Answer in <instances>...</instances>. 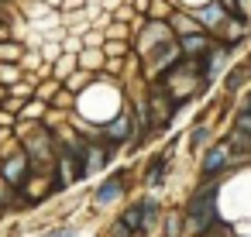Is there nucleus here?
<instances>
[{
	"mask_svg": "<svg viewBox=\"0 0 251 237\" xmlns=\"http://www.w3.org/2000/svg\"><path fill=\"white\" fill-rule=\"evenodd\" d=\"M117 220H121V223H124L131 234H141V206H138V203H131V206H127V210H124Z\"/></svg>",
	"mask_w": 251,
	"mask_h": 237,
	"instance_id": "9d476101",
	"label": "nucleus"
},
{
	"mask_svg": "<svg viewBox=\"0 0 251 237\" xmlns=\"http://www.w3.org/2000/svg\"><path fill=\"white\" fill-rule=\"evenodd\" d=\"M131 127H134V117L127 114V110H117L103 127H100V138L107 141V144H124V141H131Z\"/></svg>",
	"mask_w": 251,
	"mask_h": 237,
	"instance_id": "7ed1b4c3",
	"label": "nucleus"
},
{
	"mask_svg": "<svg viewBox=\"0 0 251 237\" xmlns=\"http://www.w3.org/2000/svg\"><path fill=\"white\" fill-rule=\"evenodd\" d=\"M7 38H11V28H7L4 21H0V42H7Z\"/></svg>",
	"mask_w": 251,
	"mask_h": 237,
	"instance_id": "b1692460",
	"label": "nucleus"
},
{
	"mask_svg": "<svg viewBox=\"0 0 251 237\" xmlns=\"http://www.w3.org/2000/svg\"><path fill=\"white\" fill-rule=\"evenodd\" d=\"M203 138H206V127H196V131H193V134H189V144H193V148H196V144H200V141H203Z\"/></svg>",
	"mask_w": 251,
	"mask_h": 237,
	"instance_id": "4be33fe9",
	"label": "nucleus"
},
{
	"mask_svg": "<svg viewBox=\"0 0 251 237\" xmlns=\"http://www.w3.org/2000/svg\"><path fill=\"white\" fill-rule=\"evenodd\" d=\"M7 96H14L18 103H28V100H35V79H18L14 86H7Z\"/></svg>",
	"mask_w": 251,
	"mask_h": 237,
	"instance_id": "1a4fd4ad",
	"label": "nucleus"
},
{
	"mask_svg": "<svg viewBox=\"0 0 251 237\" xmlns=\"http://www.w3.org/2000/svg\"><path fill=\"white\" fill-rule=\"evenodd\" d=\"M227 155H230L227 144H213V148L203 155V175H206V179H217V172L227 165Z\"/></svg>",
	"mask_w": 251,
	"mask_h": 237,
	"instance_id": "423d86ee",
	"label": "nucleus"
},
{
	"mask_svg": "<svg viewBox=\"0 0 251 237\" xmlns=\"http://www.w3.org/2000/svg\"><path fill=\"white\" fill-rule=\"evenodd\" d=\"M14 124H18V114H11V110L0 107V131H14Z\"/></svg>",
	"mask_w": 251,
	"mask_h": 237,
	"instance_id": "dca6fc26",
	"label": "nucleus"
},
{
	"mask_svg": "<svg viewBox=\"0 0 251 237\" xmlns=\"http://www.w3.org/2000/svg\"><path fill=\"white\" fill-rule=\"evenodd\" d=\"M179 227H182L179 216H169V220H165V237H179Z\"/></svg>",
	"mask_w": 251,
	"mask_h": 237,
	"instance_id": "6ab92c4d",
	"label": "nucleus"
},
{
	"mask_svg": "<svg viewBox=\"0 0 251 237\" xmlns=\"http://www.w3.org/2000/svg\"><path fill=\"white\" fill-rule=\"evenodd\" d=\"M162 179H165V158H155L148 168V186H158Z\"/></svg>",
	"mask_w": 251,
	"mask_h": 237,
	"instance_id": "4468645a",
	"label": "nucleus"
},
{
	"mask_svg": "<svg viewBox=\"0 0 251 237\" xmlns=\"http://www.w3.org/2000/svg\"><path fill=\"white\" fill-rule=\"evenodd\" d=\"M248 76H251V55H248V59L230 72V76H227V90H230V93H234V90H241V83H244Z\"/></svg>",
	"mask_w": 251,
	"mask_h": 237,
	"instance_id": "f8f14e48",
	"label": "nucleus"
},
{
	"mask_svg": "<svg viewBox=\"0 0 251 237\" xmlns=\"http://www.w3.org/2000/svg\"><path fill=\"white\" fill-rule=\"evenodd\" d=\"M176 45H179V55H196L200 59L210 48V38H206V31H189V35H179Z\"/></svg>",
	"mask_w": 251,
	"mask_h": 237,
	"instance_id": "39448f33",
	"label": "nucleus"
},
{
	"mask_svg": "<svg viewBox=\"0 0 251 237\" xmlns=\"http://www.w3.org/2000/svg\"><path fill=\"white\" fill-rule=\"evenodd\" d=\"M124 189H127V182H124V172H117V175H107V179L97 186V192H93V203H97V206H110V203H117V199L124 196Z\"/></svg>",
	"mask_w": 251,
	"mask_h": 237,
	"instance_id": "20e7f679",
	"label": "nucleus"
},
{
	"mask_svg": "<svg viewBox=\"0 0 251 237\" xmlns=\"http://www.w3.org/2000/svg\"><path fill=\"white\" fill-rule=\"evenodd\" d=\"M244 110H248V114H251V96H248V103H244Z\"/></svg>",
	"mask_w": 251,
	"mask_h": 237,
	"instance_id": "393cba45",
	"label": "nucleus"
},
{
	"mask_svg": "<svg viewBox=\"0 0 251 237\" xmlns=\"http://www.w3.org/2000/svg\"><path fill=\"white\" fill-rule=\"evenodd\" d=\"M76 62H79V59L66 52V55H62V59L55 62V83H66V79H69V76L76 72Z\"/></svg>",
	"mask_w": 251,
	"mask_h": 237,
	"instance_id": "9b49d317",
	"label": "nucleus"
},
{
	"mask_svg": "<svg viewBox=\"0 0 251 237\" xmlns=\"http://www.w3.org/2000/svg\"><path fill=\"white\" fill-rule=\"evenodd\" d=\"M138 206H141V230H148V227L158 220V203H155V199H141Z\"/></svg>",
	"mask_w": 251,
	"mask_h": 237,
	"instance_id": "ddd939ff",
	"label": "nucleus"
},
{
	"mask_svg": "<svg viewBox=\"0 0 251 237\" xmlns=\"http://www.w3.org/2000/svg\"><path fill=\"white\" fill-rule=\"evenodd\" d=\"M165 18H169V4H165V0H151L148 21H165Z\"/></svg>",
	"mask_w": 251,
	"mask_h": 237,
	"instance_id": "2eb2a0df",
	"label": "nucleus"
},
{
	"mask_svg": "<svg viewBox=\"0 0 251 237\" xmlns=\"http://www.w3.org/2000/svg\"><path fill=\"white\" fill-rule=\"evenodd\" d=\"M217 4H220V7H230V14L237 11V0H217Z\"/></svg>",
	"mask_w": 251,
	"mask_h": 237,
	"instance_id": "5701e85b",
	"label": "nucleus"
},
{
	"mask_svg": "<svg viewBox=\"0 0 251 237\" xmlns=\"http://www.w3.org/2000/svg\"><path fill=\"white\" fill-rule=\"evenodd\" d=\"M28 175H31V162H28V155H25V148H14L11 155H4L0 158V179H4L14 192L28 182Z\"/></svg>",
	"mask_w": 251,
	"mask_h": 237,
	"instance_id": "f03ea898",
	"label": "nucleus"
},
{
	"mask_svg": "<svg viewBox=\"0 0 251 237\" xmlns=\"http://www.w3.org/2000/svg\"><path fill=\"white\" fill-rule=\"evenodd\" d=\"M217 182H220V179H210V186L200 189V192L189 199L186 227H189L193 234H200V237H203V230H206L210 223H217Z\"/></svg>",
	"mask_w": 251,
	"mask_h": 237,
	"instance_id": "f257e3e1",
	"label": "nucleus"
},
{
	"mask_svg": "<svg viewBox=\"0 0 251 237\" xmlns=\"http://www.w3.org/2000/svg\"><path fill=\"white\" fill-rule=\"evenodd\" d=\"M141 38L148 42V48H158V45H169V42H176L165 21H148V24H145V35H141Z\"/></svg>",
	"mask_w": 251,
	"mask_h": 237,
	"instance_id": "0eeeda50",
	"label": "nucleus"
},
{
	"mask_svg": "<svg viewBox=\"0 0 251 237\" xmlns=\"http://www.w3.org/2000/svg\"><path fill=\"white\" fill-rule=\"evenodd\" d=\"M45 237H76V230H73V227H55V230H49Z\"/></svg>",
	"mask_w": 251,
	"mask_h": 237,
	"instance_id": "412c9836",
	"label": "nucleus"
},
{
	"mask_svg": "<svg viewBox=\"0 0 251 237\" xmlns=\"http://www.w3.org/2000/svg\"><path fill=\"white\" fill-rule=\"evenodd\" d=\"M110 237H134V234H131V230H127L121 220H114V227H110Z\"/></svg>",
	"mask_w": 251,
	"mask_h": 237,
	"instance_id": "aec40b11",
	"label": "nucleus"
},
{
	"mask_svg": "<svg viewBox=\"0 0 251 237\" xmlns=\"http://www.w3.org/2000/svg\"><path fill=\"white\" fill-rule=\"evenodd\" d=\"M193 18H196L203 28H213V24L224 21V7H220V4H206L203 11H193Z\"/></svg>",
	"mask_w": 251,
	"mask_h": 237,
	"instance_id": "6e6552de",
	"label": "nucleus"
},
{
	"mask_svg": "<svg viewBox=\"0 0 251 237\" xmlns=\"http://www.w3.org/2000/svg\"><path fill=\"white\" fill-rule=\"evenodd\" d=\"M7 4H11V0H7Z\"/></svg>",
	"mask_w": 251,
	"mask_h": 237,
	"instance_id": "a878e982",
	"label": "nucleus"
},
{
	"mask_svg": "<svg viewBox=\"0 0 251 237\" xmlns=\"http://www.w3.org/2000/svg\"><path fill=\"white\" fill-rule=\"evenodd\" d=\"M234 131H241V134H248V138H251V114H248V110H241V114H237Z\"/></svg>",
	"mask_w": 251,
	"mask_h": 237,
	"instance_id": "f3484780",
	"label": "nucleus"
},
{
	"mask_svg": "<svg viewBox=\"0 0 251 237\" xmlns=\"http://www.w3.org/2000/svg\"><path fill=\"white\" fill-rule=\"evenodd\" d=\"M124 52H127L124 42H110V45H103V55H124Z\"/></svg>",
	"mask_w": 251,
	"mask_h": 237,
	"instance_id": "a211bd4d",
	"label": "nucleus"
}]
</instances>
